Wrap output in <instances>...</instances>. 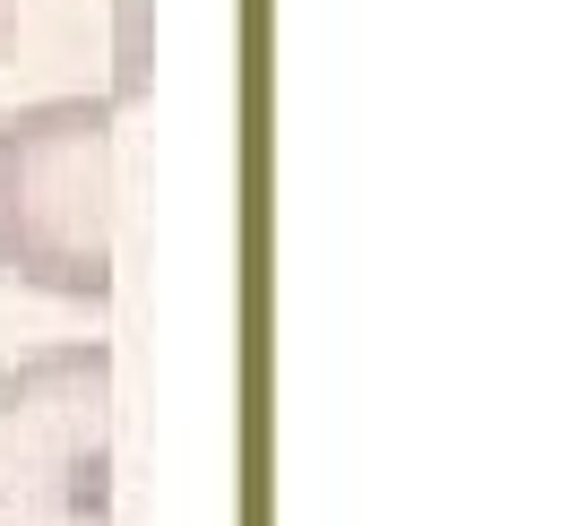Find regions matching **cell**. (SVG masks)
Instances as JSON below:
<instances>
[{"label": "cell", "instance_id": "7a4b0ae2", "mask_svg": "<svg viewBox=\"0 0 569 526\" xmlns=\"http://www.w3.org/2000/svg\"><path fill=\"white\" fill-rule=\"evenodd\" d=\"M112 346L0 363V526H112Z\"/></svg>", "mask_w": 569, "mask_h": 526}, {"label": "cell", "instance_id": "3957f363", "mask_svg": "<svg viewBox=\"0 0 569 526\" xmlns=\"http://www.w3.org/2000/svg\"><path fill=\"white\" fill-rule=\"evenodd\" d=\"M0 61H9V0H0Z\"/></svg>", "mask_w": 569, "mask_h": 526}, {"label": "cell", "instance_id": "6da1fadb", "mask_svg": "<svg viewBox=\"0 0 569 526\" xmlns=\"http://www.w3.org/2000/svg\"><path fill=\"white\" fill-rule=\"evenodd\" d=\"M112 130L104 87L0 112V277L104 311L112 302Z\"/></svg>", "mask_w": 569, "mask_h": 526}]
</instances>
